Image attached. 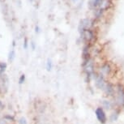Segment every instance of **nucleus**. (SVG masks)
<instances>
[{
    "instance_id": "nucleus-1",
    "label": "nucleus",
    "mask_w": 124,
    "mask_h": 124,
    "mask_svg": "<svg viewBox=\"0 0 124 124\" xmlns=\"http://www.w3.org/2000/svg\"><path fill=\"white\" fill-rule=\"evenodd\" d=\"M116 93L115 96L113 98L114 102L115 104L116 107L124 109V85L122 82H117L115 84Z\"/></svg>"
},
{
    "instance_id": "nucleus-2",
    "label": "nucleus",
    "mask_w": 124,
    "mask_h": 124,
    "mask_svg": "<svg viewBox=\"0 0 124 124\" xmlns=\"http://www.w3.org/2000/svg\"><path fill=\"white\" fill-rule=\"evenodd\" d=\"M107 78H106L102 74H101L99 71H96L93 76V81L94 82V86L97 89L103 92L106 85L107 83Z\"/></svg>"
},
{
    "instance_id": "nucleus-3",
    "label": "nucleus",
    "mask_w": 124,
    "mask_h": 124,
    "mask_svg": "<svg viewBox=\"0 0 124 124\" xmlns=\"http://www.w3.org/2000/svg\"><path fill=\"white\" fill-rule=\"evenodd\" d=\"M97 71H99L101 74H102L106 78L108 79L109 77L112 76V74L114 72V69L112 65L109 62H105L100 65Z\"/></svg>"
},
{
    "instance_id": "nucleus-4",
    "label": "nucleus",
    "mask_w": 124,
    "mask_h": 124,
    "mask_svg": "<svg viewBox=\"0 0 124 124\" xmlns=\"http://www.w3.org/2000/svg\"><path fill=\"white\" fill-rule=\"evenodd\" d=\"M116 93V88H115V84L111 80H107V83L106 85L104 90H103V93L106 96V98H109V99H113L115 96Z\"/></svg>"
},
{
    "instance_id": "nucleus-5",
    "label": "nucleus",
    "mask_w": 124,
    "mask_h": 124,
    "mask_svg": "<svg viewBox=\"0 0 124 124\" xmlns=\"http://www.w3.org/2000/svg\"><path fill=\"white\" fill-rule=\"evenodd\" d=\"M95 116L97 121L101 124H106L108 122V116H107L106 111L102 108L101 106H98L95 109Z\"/></svg>"
},
{
    "instance_id": "nucleus-6",
    "label": "nucleus",
    "mask_w": 124,
    "mask_h": 124,
    "mask_svg": "<svg viewBox=\"0 0 124 124\" xmlns=\"http://www.w3.org/2000/svg\"><path fill=\"white\" fill-rule=\"evenodd\" d=\"M101 106L106 111H112L114 109L117 108L114 101L109 98H105L101 101Z\"/></svg>"
},
{
    "instance_id": "nucleus-7",
    "label": "nucleus",
    "mask_w": 124,
    "mask_h": 124,
    "mask_svg": "<svg viewBox=\"0 0 124 124\" xmlns=\"http://www.w3.org/2000/svg\"><path fill=\"white\" fill-rule=\"evenodd\" d=\"M121 112H122V109L121 108H118V107H117V108L114 109L113 110L110 111V114H109V115L108 117L109 121L111 122V123L117 122V121L118 120L119 117H120Z\"/></svg>"
},
{
    "instance_id": "nucleus-8",
    "label": "nucleus",
    "mask_w": 124,
    "mask_h": 124,
    "mask_svg": "<svg viewBox=\"0 0 124 124\" xmlns=\"http://www.w3.org/2000/svg\"><path fill=\"white\" fill-rule=\"evenodd\" d=\"M90 27H91V21L88 19H84V20H82L78 27L79 34L82 33L85 30L90 29Z\"/></svg>"
},
{
    "instance_id": "nucleus-9",
    "label": "nucleus",
    "mask_w": 124,
    "mask_h": 124,
    "mask_svg": "<svg viewBox=\"0 0 124 124\" xmlns=\"http://www.w3.org/2000/svg\"><path fill=\"white\" fill-rule=\"evenodd\" d=\"M0 84H1L2 89H4V88H5L6 90L8 89V85H9V79L5 74L0 76Z\"/></svg>"
},
{
    "instance_id": "nucleus-10",
    "label": "nucleus",
    "mask_w": 124,
    "mask_h": 124,
    "mask_svg": "<svg viewBox=\"0 0 124 124\" xmlns=\"http://www.w3.org/2000/svg\"><path fill=\"white\" fill-rule=\"evenodd\" d=\"M101 1V0H89V2H88V6H89L90 8H95L99 5Z\"/></svg>"
},
{
    "instance_id": "nucleus-11",
    "label": "nucleus",
    "mask_w": 124,
    "mask_h": 124,
    "mask_svg": "<svg viewBox=\"0 0 124 124\" xmlns=\"http://www.w3.org/2000/svg\"><path fill=\"white\" fill-rule=\"evenodd\" d=\"M6 69H7V64L5 62H0V76L4 75V72H5Z\"/></svg>"
},
{
    "instance_id": "nucleus-12",
    "label": "nucleus",
    "mask_w": 124,
    "mask_h": 124,
    "mask_svg": "<svg viewBox=\"0 0 124 124\" xmlns=\"http://www.w3.org/2000/svg\"><path fill=\"white\" fill-rule=\"evenodd\" d=\"M53 67V63H52V61H51L50 58L47 59V62H46V70L48 71H50L51 69Z\"/></svg>"
},
{
    "instance_id": "nucleus-13",
    "label": "nucleus",
    "mask_w": 124,
    "mask_h": 124,
    "mask_svg": "<svg viewBox=\"0 0 124 124\" xmlns=\"http://www.w3.org/2000/svg\"><path fill=\"white\" fill-rule=\"evenodd\" d=\"M3 119H5L6 121H10V122H14L16 120L15 117L11 115V114H7V115L3 117Z\"/></svg>"
},
{
    "instance_id": "nucleus-14",
    "label": "nucleus",
    "mask_w": 124,
    "mask_h": 124,
    "mask_svg": "<svg viewBox=\"0 0 124 124\" xmlns=\"http://www.w3.org/2000/svg\"><path fill=\"white\" fill-rule=\"evenodd\" d=\"M15 50H12L11 51L10 53H9V56H8V60L10 61V62H12V61L14 60V58H15Z\"/></svg>"
},
{
    "instance_id": "nucleus-15",
    "label": "nucleus",
    "mask_w": 124,
    "mask_h": 124,
    "mask_svg": "<svg viewBox=\"0 0 124 124\" xmlns=\"http://www.w3.org/2000/svg\"><path fill=\"white\" fill-rule=\"evenodd\" d=\"M25 79H26L25 75L22 74L21 76H20V78H19V84H20V85H23V84L24 83V81H25Z\"/></svg>"
},
{
    "instance_id": "nucleus-16",
    "label": "nucleus",
    "mask_w": 124,
    "mask_h": 124,
    "mask_svg": "<svg viewBox=\"0 0 124 124\" xmlns=\"http://www.w3.org/2000/svg\"><path fill=\"white\" fill-rule=\"evenodd\" d=\"M19 124H28V122L26 120V118H24V117H21L20 119L18 120Z\"/></svg>"
},
{
    "instance_id": "nucleus-17",
    "label": "nucleus",
    "mask_w": 124,
    "mask_h": 124,
    "mask_svg": "<svg viewBox=\"0 0 124 124\" xmlns=\"http://www.w3.org/2000/svg\"><path fill=\"white\" fill-rule=\"evenodd\" d=\"M24 50H27L28 49V39L26 37L24 38Z\"/></svg>"
},
{
    "instance_id": "nucleus-18",
    "label": "nucleus",
    "mask_w": 124,
    "mask_h": 124,
    "mask_svg": "<svg viewBox=\"0 0 124 124\" xmlns=\"http://www.w3.org/2000/svg\"><path fill=\"white\" fill-rule=\"evenodd\" d=\"M4 108H5V105L3 104V101H0V111L3 110Z\"/></svg>"
},
{
    "instance_id": "nucleus-19",
    "label": "nucleus",
    "mask_w": 124,
    "mask_h": 124,
    "mask_svg": "<svg viewBox=\"0 0 124 124\" xmlns=\"http://www.w3.org/2000/svg\"><path fill=\"white\" fill-rule=\"evenodd\" d=\"M35 31H36V32H39L40 29H39L38 26H36V28H35Z\"/></svg>"
},
{
    "instance_id": "nucleus-20",
    "label": "nucleus",
    "mask_w": 124,
    "mask_h": 124,
    "mask_svg": "<svg viewBox=\"0 0 124 124\" xmlns=\"http://www.w3.org/2000/svg\"><path fill=\"white\" fill-rule=\"evenodd\" d=\"M31 45H32V50H35V43H34V42H32V43H31Z\"/></svg>"
},
{
    "instance_id": "nucleus-21",
    "label": "nucleus",
    "mask_w": 124,
    "mask_h": 124,
    "mask_svg": "<svg viewBox=\"0 0 124 124\" xmlns=\"http://www.w3.org/2000/svg\"><path fill=\"white\" fill-rule=\"evenodd\" d=\"M12 43H13V44H12L13 46H16V41H12Z\"/></svg>"
},
{
    "instance_id": "nucleus-22",
    "label": "nucleus",
    "mask_w": 124,
    "mask_h": 124,
    "mask_svg": "<svg viewBox=\"0 0 124 124\" xmlns=\"http://www.w3.org/2000/svg\"><path fill=\"white\" fill-rule=\"evenodd\" d=\"M2 90H3V89H2L1 86H0V94H1V93H2Z\"/></svg>"
},
{
    "instance_id": "nucleus-23",
    "label": "nucleus",
    "mask_w": 124,
    "mask_h": 124,
    "mask_svg": "<svg viewBox=\"0 0 124 124\" xmlns=\"http://www.w3.org/2000/svg\"><path fill=\"white\" fill-rule=\"evenodd\" d=\"M72 1H73V2H76L77 0H72Z\"/></svg>"
}]
</instances>
